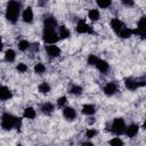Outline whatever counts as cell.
<instances>
[{
	"instance_id": "1",
	"label": "cell",
	"mask_w": 146,
	"mask_h": 146,
	"mask_svg": "<svg viewBox=\"0 0 146 146\" xmlns=\"http://www.w3.org/2000/svg\"><path fill=\"white\" fill-rule=\"evenodd\" d=\"M22 120L19 117H16L9 113H3L1 117V127L5 130H10L13 128H16L17 130L21 129Z\"/></svg>"
},
{
	"instance_id": "2",
	"label": "cell",
	"mask_w": 146,
	"mask_h": 146,
	"mask_svg": "<svg viewBox=\"0 0 146 146\" xmlns=\"http://www.w3.org/2000/svg\"><path fill=\"white\" fill-rule=\"evenodd\" d=\"M21 13V3L18 1H9L6 9V18L10 23H16Z\"/></svg>"
},
{
	"instance_id": "3",
	"label": "cell",
	"mask_w": 146,
	"mask_h": 146,
	"mask_svg": "<svg viewBox=\"0 0 146 146\" xmlns=\"http://www.w3.org/2000/svg\"><path fill=\"white\" fill-rule=\"evenodd\" d=\"M42 39L46 43L55 44L59 40V35L56 33V31L54 29H44L43 34H42Z\"/></svg>"
},
{
	"instance_id": "4",
	"label": "cell",
	"mask_w": 146,
	"mask_h": 146,
	"mask_svg": "<svg viewBox=\"0 0 146 146\" xmlns=\"http://www.w3.org/2000/svg\"><path fill=\"white\" fill-rule=\"evenodd\" d=\"M125 129H127V127H125L124 120H123L122 117H116V119H114V121H113V123H112V131H113L115 135L120 136V135L124 133V132H125Z\"/></svg>"
},
{
	"instance_id": "5",
	"label": "cell",
	"mask_w": 146,
	"mask_h": 146,
	"mask_svg": "<svg viewBox=\"0 0 146 146\" xmlns=\"http://www.w3.org/2000/svg\"><path fill=\"white\" fill-rule=\"evenodd\" d=\"M124 84L129 90H136L139 87L146 86V81H137V80H133L131 78H125L124 79Z\"/></svg>"
},
{
	"instance_id": "6",
	"label": "cell",
	"mask_w": 146,
	"mask_h": 146,
	"mask_svg": "<svg viewBox=\"0 0 146 146\" xmlns=\"http://www.w3.org/2000/svg\"><path fill=\"white\" fill-rule=\"evenodd\" d=\"M132 31H133V33L139 34L143 39H145V35H146V16H143L139 18L138 24H137V29L132 30Z\"/></svg>"
},
{
	"instance_id": "7",
	"label": "cell",
	"mask_w": 146,
	"mask_h": 146,
	"mask_svg": "<svg viewBox=\"0 0 146 146\" xmlns=\"http://www.w3.org/2000/svg\"><path fill=\"white\" fill-rule=\"evenodd\" d=\"M75 30H76L78 33H89V34L94 33V32H92V29H91L84 21H82V19L78 22Z\"/></svg>"
},
{
	"instance_id": "8",
	"label": "cell",
	"mask_w": 146,
	"mask_h": 146,
	"mask_svg": "<svg viewBox=\"0 0 146 146\" xmlns=\"http://www.w3.org/2000/svg\"><path fill=\"white\" fill-rule=\"evenodd\" d=\"M111 27L113 29V31L114 32H116L117 34L124 29V25H123V23L119 19V18H113L112 21H111Z\"/></svg>"
},
{
	"instance_id": "9",
	"label": "cell",
	"mask_w": 146,
	"mask_h": 146,
	"mask_svg": "<svg viewBox=\"0 0 146 146\" xmlns=\"http://www.w3.org/2000/svg\"><path fill=\"white\" fill-rule=\"evenodd\" d=\"M104 94L105 95H107V96H112V95H114L115 92H116V90H117V86L114 83V82H108V83H106L105 84V87H104Z\"/></svg>"
},
{
	"instance_id": "10",
	"label": "cell",
	"mask_w": 146,
	"mask_h": 146,
	"mask_svg": "<svg viewBox=\"0 0 146 146\" xmlns=\"http://www.w3.org/2000/svg\"><path fill=\"white\" fill-rule=\"evenodd\" d=\"M63 115H64V117H65L66 120L72 121V120H74V119L76 117V112H75V110L72 108V107H65V108L63 110Z\"/></svg>"
},
{
	"instance_id": "11",
	"label": "cell",
	"mask_w": 146,
	"mask_h": 146,
	"mask_svg": "<svg viewBox=\"0 0 146 146\" xmlns=\"http://www.w3.org/2000/svg\"><path fill=\"white\" fill-rule=\"evenodd\" d=\"M43 26H44V29H54L55 30V27L57 26L56 18L52 16H47L43 21Z\"/></svg>"
},
{
	"instance_id": "12",
	"label": "cell",
	"mask_w": 146,
	"mask_h": 146,
	"mask_svg": "<svg viewBox=\"0 0 146 146\" xmlns=\"http://www.w3.org/2000/svg\"><path fill=\"white\" fill-rule=\"evenodd\" d=\"M46 51L47 54L50 56V57H58L60 55V49L55 46V44H50V46H47L46 47Z\"/></svg>"
},
{
	"instance_id": "13",
	"label": "cell",
	"mask_w": 146,
	"mask_h": 146,
	"mask_svg": "<svg viewBox=\"0 0 146 146\" xmlns=\"http://www.w3.org/2000/svg\"><path fill=\"white\" fill-rule=\"evenodd\" d=\"M22 17H23V21L25 23H31L33 21V10L31 7H27L24 9L23 14H22Z\"/></svg>"
},
{
	"instance_id": "14",
	"label": "cell",
	"mask_w": 146,
	"mask_h": 146,
	"mask_svg": "<svg viewBox=\"0 0 146 146\" xmlns=\"http://www.w3.org/2000/svg\"><path fill=\"white\" fill-rule=\"evenodd\" d=\"M138 130H139V127H138L137 124H130V125L127 127L124 133L127 135V137L132 138V137H135V136L138 133Z\"/></svg>"
},
{
	"instance_id": "15",
	"label": "cell",
	"mask_w": 146,
	"mask_h": 146,
	"mask_svg": "<svg viewBox=\"0 0 146 146\" xmlns=\"http://www.w3.org/2000/svg\"><path fill=\"white\" fill-rule=\"evenodd\" d=\"M9 98H11V91L6 86H2L1 89H0V99L1 100H7Z\"/></svg>"
},
{
	"instance_id": "16",
	"label": "cell",
	"mask_w": 146,
	"mask_h": 146,
	"mask_svg": "<svg viewBox=\"0 0 146 146\" xmlns=\"http://www.w3.org/2000/svg\"><path fill=\"white\" fill-rule=\"evenodd\" d=\"M96 112V107L92 104H84L82 106V113L86 115H92Z\"/></svg>"
},
{
	"instance_id": "17",
	"label": "cell",
	"mask_w": 146,
	"mask_h": 146,
	"mask_svg": "<svg viewBox=\"0 0 146 146\" xmlns=\"http://www.w3.org/2000/svg\"><path fill=\"white\" fill-rule=\"evenodd\" d=\"M96 67L98 68V71L100 72V73H106L107 71H108V64H107V62H105V60H103V59H99L98 62H97V64H96Z\"/></svg>"
},
{
	"instance_id": "18",
	"label": "cell",
	"mask_w": 146,
	"mask_h": 146,
	"mask_svg": "<svg viewBox=\"0 0 146 146\" xmlns=\"http://www.w3.org/2000/svg\"><path fill=\"white\" fill-rule=\"evenodd\" d=\"M40 110H41V112H42L43 114L49 115V114H51L52 111H54V105L50 104V103H44V104L41 105V108H40Z\"/></svg>"
},
{
	"instance_id": "19",
	"label": "cell",
	"mask_w": 146,
	"mask_h": 146,
	"mask_svg": "<svg viewBox=\"0 0 146 146\" xmlns=\"http://www.w3.org/2000/svg\"><path fill=\"white\" fill-rule=\"evenodd\" d=\"M23 116L25 119H34L35 116V111L33 107H26L24 110V113H23Z\"/></svg>"
},
{
	"instance_id": "20",
	"label": "cell",
	"mask_w": 146,
	"mask_h": 146,
	"mask_svg": "<svg viewBox=\"0 0 146 146\" xmlns=\"http://www.w3.org/2000/svg\"><path fill=\"white\" fill-rule=\"evenodd\" d=\"M15 58H16V54H15V51H14L13 49H8V50L6 51V54H5V59H6L7 62L11 63V62L15 60Z\"/></svg>"
},
{
	"instance_id": "21",
	"label": "cell",
	"mask_w": 146,
	"mask_h": 146,
	"mask_svg": "<svg viewBox=\"0 0 146 146\" xmlns=\"http://www.w3.org/2000/svg\"><path fill=\"white\" fill-rule=\"evenodd\" d=\"M58 35H59V39H67L70 36V31L67 30L66 26H60Z\"/></svg>"
},
{
	"instance_id": "22",
	"label": "cell",
	"mask_w": 146,
	"mask_h": 146,
	"mask_svg": "<svg viewBox=\"0 0 146 146\" xmlns=\"http://www.w3.org/2000/svg\"><path fill=\"white\" fill-rule=\"evenodd\" d=\"M133 33V31L132 30H130V29H128V27H124L120 33H119V35L122 38V39H128V38H130L131 36V34Z\"/></svg>"
},
{
	"instance_id": "23",
	"label": "cell",
	"mask_w": 146,
	"mask_h": 146,
	"mask_svg": "<svg viewBox=\"0 0 146 146\" xmlns=\"http://www.w3.org/2000/svg\"><path fill=\"white\" fill-rule=\"evenodd\" d=\"M38 89H39V91H40L41 94H47V92L50 91V86H49L47 82H42V83L39 84Z\"/></svg>"
},
{
	"instance_id": "24",
	"label": "cell",
	"mask_w": 146,
	"mask_h": 146,
	"mask_svg": "<svg viewBox=\"0 0 146 146\" xmlns=\"http://www.w3.org/2000/svg\"><path fill=\"white\" fill-rule=\"evenodd\" d=\"M70 92H71L72 95L79 96V95H81V94H82V88H81L80 86L73 84V86H71V88H70Z\"/></svg>"
},
{
	"instance_id": "25",
	"label": "cell",
	"mask_w": 146,
	"mask_h": 146,
	"mask_svg": "<svg viewBox=\"0 0 146 146\" xmlns=\"http://www.w3.org/2000/svg\"><path fill=\"white\" fill-rule=\"evenodd\" d=\"M88 17L91 21H97L99 18V11H98V9H91V10H89Z\"/></svg>"
},
{
	"instance_id": "26",
	"label": "cell",
	"mask_w": 146,
	"mask_h": 146,
	"mask_svg": "<svg viewBox=\"0 0 146 146\" xmlns=\"http://www.w3.org/2000/svg\"><path fill=\"white\" fill-rule=\"evenodd\" d=\"M30 47H31V46H30V42H29L27 40H21L19 43H18V48H19V50H22V51L27 50Z\"/></svg>"
},
{
	"instance_id": "27",
	"label": "cell",
	"mask_w": 146,
	"mask_h": 146,
	"mask_svg": "<svg viewBox=\"0 0 146 146\" xmlns=\"http://www.w3.org/2000/svg\"><path fill=\"white\" fill-rule=\"evenodd\" d=\"M44 71H46V66H44L42 63H38V64L34 66V72H35L36 74H42V73H44Z\"/></svg>"
},
{
	"instance_id": "28",
	"label": "cell",
	"mask_w": 146,
	"mask_h": 146,
	"mask_svg": "<svg viewBox=\"0 0 146 146\" xmlns=\"http://www.w3.org/2000/svg\"><path fill=\"white\" fill-rule=\"evenodd\" d=\"M97 5L100 8H108L112 5V1L111 0H98L97 1Z\"/></svg>"
},
{
	"instance_id": "29",
	"label": "cell",
	"mask_w": 146,
	"mask_h": 146,
	"mask_svg": "<svg viewBox=\"0 0 146 146\" xmlns=\"http://www.w3.org/2000/svg\"><path fill=\"white\" fill-rule=\"evenodd\" d=\"M110 145L111 146H123V141L120 139V138H113V139H111V141H110Z\"/></svg>"
},
{
	"instance_id": "30",
	"label": "cell",
	"mask_w": 146,
	"mask_h": 146,
	"mask_svg": "<svg viewBox=\"0 0 146 146\" xmlns=\"http://www.w3.org/2000/svg\"><path fill=\"white\" fill-rule=\"evenodd\" d=\"M98 60H99V58L95 55H89V57H88V64L89 65H96Z\"/></svg>"
},
{
	"instance_id": "31",
	"label": "cell",
	"mask_w": 146,
	"mask_h": 146,
	"mask_svg": "<svg viewBox=\"0 0 146 146\" xmlns=\"http://www.w3.org/2000/svg\"><path fill=\"white\" fill-rule=\"evenodd\" d=\"M16 68H17V71L21 72V73H24V72L27 71V66H26L24 63H19V64L16 66Z\"/></svg>"
},
{
	"instance_id": "32",
	"label": "cell",
	"mask_w": 146,
	"mask_h": 146,
	"mask_svg": "<svg viewBox=\"0 0 146 146\" xmlns=\"http://www.w3.org/2000/svg\"><path fill=\"white\" fill-rule=\"evenodd\" d=\"M97 135V131L95 130V129H88L87 131H86V137L87 138H92V137H95Z\"/></svg>"
},
{
	"instance_id": "33",
	"label": "cell",
	"mask_w": 146,
	"mask_h": 146,
	"mask_svg": "<svg viewBox=\"0 0 146 146\" xmlns=\"http://www.w3.org/2000/svg\"><path fill=\"white\" fill-rule=\"evenodd\" d=\"M65 104H66V97H65V96L59 97V98H58V100H57V105H58L59 107H63Z\"/></svg>"
},
{
	"instance_id": "34",
	"label": "cell",
	"mask_w": 146,
	"mask_h": 146,
	"mask_svg": "<svg viewBox=\"0 0 146 146\" xmlns=\"http://www.w3.org/2000/svg\"><path fill=\"white\" fill-rule=\"evenodd\" d=\"M122 3L125 5V6H133V1H127V0H123Z\"/></svg>"
},
{
	"instance_id": "35",
	"label": "cell",
	"mask_w": 146,
	"mask_h": 146,
	"mask_svg": "<svg viewBox=\"0 0 146 146\" xmlns=\"http://www.w3.org/2000/svg\"><path fill=\"white\" fill-rule=\"evenodd\" d=\"M81 146H94V144L90 141H83V143H81Z\"/></svg>"
},
{
	"instance_id": "36",
	"label": "cell",
	"mask_w": 146,
	"mask_h": 146,
	"mask_svg": "<svg viewBox=\"0 0 146 146\" xmlns=\"http://www.w3.org/2000/svg\"><path fill=\"white\" fill-rule=\"evenodd\" d=\"M143 128L146 129V120H145V122H144V124H143Z\"/></svg>"
},
{
	"instance_id": "37",
	"label": "cell",
	"mask_w": 146,
	"mask_h": 146,
	"mask_svg": "<svg viewBox=\"0 0 146 146\" xmlns=\"http://www.w3.org/2000/svg\"><path fill=\"white\" fill-rule=\"evenodd\" d=\"M17 146H23V145H21V144H17Z\"/></svg>"
},
{
	"instance_id": "38",
	"label": "cell",
	"mask_w": 146,
	"mask_h": 146,
	"mask_svg": "<svg viewBox=\"0 0 146 146\" xmlns=\"http://www.w3.org/2000/svg\"><path fill=\"white\" fill-rule=\"evenodd\" d=\"M145 38H146V35H145Z\"/></svg>"
}]
</instances>
